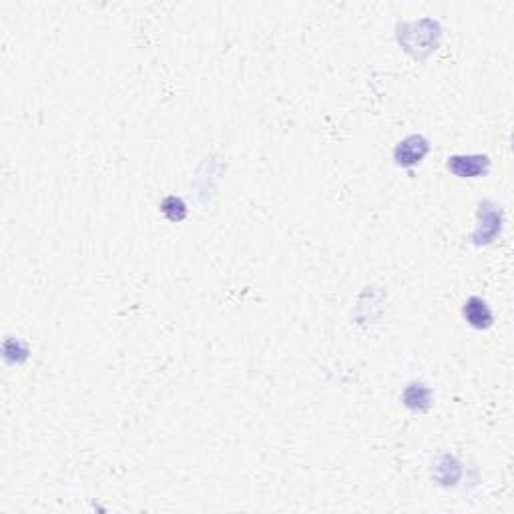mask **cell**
<instances>
[{
  "label": "cell",
  "mask_w": 514,
  "mask_h": 514,
  "mask_svg": "<svg viewBox=\"0 0 514 514\" xmlns=\"http://www.w3.org/2000/svg\"><path fill=\"white\" fill-rule=\"evenodd\" d=\"M464 316H466V319H468L474 328H486V326H490V321H492V314H490L488 305H486L482 300H478V298H472V300L466 303V307H464Z\"/></svg>",
  "instance_id": "6da1fadb"
}]
</instances>
